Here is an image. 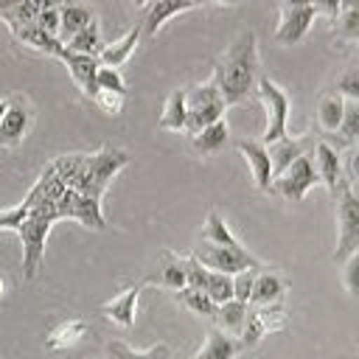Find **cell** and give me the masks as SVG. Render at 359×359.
I'll use <instances>...</instances> for the list:
<instances>
[{
  "label": "cell",
  "instance_id": "obj_1",
  "mask_svg": "<svg viewBox=\"0 0 359 359\" xmlns=\"http://www.w3.org/2000/svg\"><path fill=\"white\" fill-rule=\"evenodd\" d=\"M258 81V42L252 31H244L216 62L213 84L219 87L224 104H241Z\"/></svg>",
  "mask_w": 359,
  "mask_h": 359
},
{
  "label": "cell",
  "instance_id": "obj_2",
  "mask_svg": "<svg viewBox=\"0 0 359 359\" xmlns=\"http://www.w3.org/2000/svg\"><path fill=\"white\" fill-rule=\"evenodd\" d=\"M331 196H334V205H337V250H334V261L342 264L353 250H359V194H353L351 182L342 177Z\"/></svg>",
  "mask_w": 359,
  "mask_h": 359
},
{
  "label": "cell",
  "instance_id": "obj_3",
  "mask_svg": "<svg viewBox=\"0 0 359 359\" xmlns=\"http://www.w3.org/2000/svg\"><path fill=\"white\" fill-rule=\"evenodd\" d=\"M185 107H188V121H185V132L196 135L199 129L210 126L213 121H219L227 109L219 87L213 84V79L208 84H199L194 90L185 93Z\"/></svg>",
  "mask_w": 359,
  "mask_h": 359
},
{
  "label": "cell",
  "instance_id": "obj_4",
  "mask_svg": "<svg viewBox=\"0 0 359 359\" xmlns=\"http://www.w3.org/2000/svg\"><path fill=\"white\" fill-rule=\"evenodd\" d=\"M202 266L213 269V272H224V275H236L241 269H261V261L255 255H250L241 244L238 247H222V244H210L202 241L194 247L191 252Z\"/></svg>",
  "mask_w": 359,
  "mask_h": 359
},
{
  "label": "cell",
  "instance_id": "obj_5",
  "mask_svg": "<svg viewBox=\"0 0 359 359\" xmlns=\"http://www.w3.org/2000/svg\"><path fill=\"white\" fill-rule=\"evenodd\" d=\"M258 98L264 101L266 107V129H264V137L261 143L269 146L280 137H286V118H289V95L266 76H261L258 81Z\"/></svg>",
  "mask_w": 359,
  "mask_h": 359
},
{
  "label": "cell",
  "instance_id": "obj_6",
  "mask_svg": "<svg viewBox=\"0 0 359 359\" xmlns=\"http://www.w3.org/2000/svg\"><path fill=\"white\" fill-rule=\"evenodd\" d=\"M317 182H320L317 165H314L311 154L306 151V154H300L283 174H278V177L272 180L269 191H278V194H280L283 199H289V202H300V199L309 194V188L317 185Z\"/></svg>",
  "mask_w": 359,
  "mask_h": 359
},
{
  "label": "cell",
  "instance_id": "obj_7",
  "mask_svg": "<svg viewBox=\"0 0 359 359\" xmlns=\"http://www.w3.org/2000/svg\"><path fill=\"white\" fill-rule=\"evenodd\" d=\"M31 129V107L22 95L8 101L6 115L0 118V146H17Z\"/></svg>",
  "mask_w": 359,
  "mask_h": 359
},
{
  "label": "cell",
  "instance_id": "obj_8",
  "mask_svg": "<svg viewBox=\"0 0 359 359\" xmlns=\"http://www.w3.org/2000/svg\"><path fill=\"white\" fill-rule=\"evenodd\" d=\"M59 59L67 65V70H70L73 81H76V84L84 90V95L95 101V95H98L95 73H98V67H101L98 56H90V53H76V50H67V48H65V53H62Z\"/></svg>",
  "mask_w": 359,
  "mask_h": 359
},
{
  "label": "cell",
  "instance_id": "obj_9",
  "mask_svg": "<svg viewBox=\"0 0 359 359\" xmlns=\"http://www.w3.org/2000/svg\"><path fill=\"white\" fill-rule=\"evenodd\" d=\"M314 14H317V11H314L311 6L283 8L280 22H278V28H275V42H280V45H297V42L306 36L309 25L314 22Z\"/></svg>",
  "mask_w": 359,
  "mask_h": 359
},
{
  "label": "cell",
  "instance_id": "obj_10",
  "mask_svg": "<svg viewBox=\"0 0 359 359\" xmlns=\"http://www.w3.org/2000/svg\"><path fill=\"white\" fill-rule=\"evenodd\" d=\"M236 149L247 157L255 185H258L261 191H269V185H272V160H269L266 146H264L261 140H247V137H241V140H236Z\"/></svg>",
  "mask_w": 359,
  "mask_h": 359
},
{
  "label": "cell",
  "instance_id": "obj_11",
  "mask_svg": "<svg viewBox=\"0 0 359 359\" xmlns=\"http://www.w3.org/2000/svg\"><path fill=\"white\" fill-rule=\"evenodd\" d=\"M309 149H314V140L311 137H280L275 143L266 146L269 151V160H272V180L278 174H283L300 154H306Z\"/></svg>",
  "mask_w": 359,
  "mask_h": 359
},
{
  "label": "cell",
  "instance_id": "obj_12",
  "mask_svg": "<svg viewBox=\"0 0 359 359\" xmlns=\"http://www.w3.org/2000/svg\"><path fill=\"white\" fill-rule=\"evenodd\" d=\"M241 351H244L241 339H236L233 334H224L222 328H208L202 348L191 359H236Z\"/></svg>",
  "mask_w": 359,
  "mask_h": 359
},
{
  "label": "cell",
  "instance_id": "obj_13",
  "mask_svg": "<svg viewBox=\"0 0 359 359\" xmlns=\"http://www.w3.org/2000/svg\"><path fill=\"white\" fill-rule=\"evenodd\" d=\"M286 278L278 275V272H269V269H258L255 272V283H252V292H250V303L252 306H269V303H280L283 294H286Z\"/></svg>",
  "mask_w": 359,
  "mask_h": 359
},
{
  "label": "cell",
  "instance_id": "obj_14",
  "mask_svg": "<svg viewBox=\"0 0 359 359\" xmlns=\"http://www.w3.org/2000/svg\"><path fill=\"white\" fill-rule=\"evenodd\" d=\"M140 286L143 283H132L129 289H123L118 297H112L109 303L101 306V314L109 317L112 323L123 325V328H132L135 323V309H137V294H140Z\"/></svg>",
  "mask_w": 359,
  "mask_h": 359
},
{
  "label": "cell",
  "instance_id": "obj_15",
  "mask_svg": "<svg viewBox=\"0 0 359 359\" xmlns=\"http://www.w3.org/2000/svg\"><path fill=\"white\" fill-rule=\"evenodd\" d=\"M188 8H196L191 0H154V6L146 11V17H143V25H140V34L143 36H154L160 28H163V22H168L174 14H180V11H188Z\"/></svg>",
  "mask_w": 359,
  "mask_h": 359
},
{
  "label": "cell",
  "instance_id": "obj_16",
  "mask_svg": "<svg viewBox=\"0 0 359 359\" xmlns=\"http://www.w3.org/2000/svg\"><path fill=\"white\" fill-rule=\"evenodd\" d=\"M22 45H28V48H36V50H42V53H48V56H53V59H59L62 53H65V42L59 39V36H53V34H48V31H42L36 22H28V25H20L17 31H11Z\"/></svg>",
  "mask_w": 359,
  "mask_h": 359
},
{
  "label": "cell",
  "instance_id": "obj_17",
  "mask_svg": "<svg viewBox=\"0 0 359 359\" xmlns=\"http://www.w3.org/2000/svg\"><path fill=\"white\" fill-rule=\"evenodd\" d=\"M314 165H317L320 180L325 182V188L334 194L337 182L342 180V163H339L337 149H334V146H328L325 140H317V143H314Z\"/></svg>",
  "mask_w": 359,
  "mask_h": 359
},
{
  "label": "cell",
  "instance_id": "obj_18",
  "mask_svg": "<svg viewBox=\"0 0 359 359\" xmlns=\"http://www.w3.org/2000/svg\"><path fill=\"white\" fill-rule=\"evenodd\" d=\"M93 22V11L76 0H67L62 8H59V39L67 42L73 34H79L84 25Z\"/></svg>",
  "mask_w": 359,
  "mask_h": 359
},
{
  "label": "cell",
  "instance_id": "obj_19",
  "mask_svg": "<svg viewBox=\"0 0 359 359\" xmlns=\"http://www.w3.org/2000/svg\"><path fill=\"white\" fill-rule=\"evenodd\" d=\"M227 140H230V129H227V123L222 118L213 121L210 126L199 129L196 135H191V143H194V149L199 154H216V151H222L227 146Z\"/></svg>",
  "mask_w": 359,
  "mask_h": 359
},
{
  "label": "cell",
  "instance_id": "obj_20",
  "mask_svg": "<svg viewBox=\"0 0 359 359\" xmlns=\"http://www.w3.org/2000/svg\"><path fill=\"white\" fill-rule=\"evenodd\" d=\"M143 34H140V25H135L132 31H126L118 42H112V45H104L101 48V53H98V62L101 65H107V67H121L129 56H132V50H135V45H137V39H140Z\"/></svg>",
  "mask_w": 359,
  "mask_h": 359
},
{
  "label": "cell",
  "instance_id": "obj_21",
  "mask_svg": "<svg viewBox=\"0 0 359 359\" xmlns=\"http://www.w3.org/2000/svg\"><path fill=\"white\" fill-rule=\"evenodd\" d=\"M87 331H90V325H87L84 320H65V323H59L56 328H50L45 348H48V351H62V348H70V345L81 342V339L87 337Z\"/></svg>",
  "mask_w": 359,
  "mask_h": 359
},
{
  "label": "cell",
  "instance_id": "obj_22",
  "mask_svg": "<svg viewBox=\"0 0 359 359\" xmlns=\"http://www.w3.org/2000/svg\"><path fill=\"white\" fill-rule=\"evenodd\" d=\"M151 283H160L165 289H185V258L174 255L171 250L163 252V264H160V272L154 278H149Z\"/></svg>",
  "mask_w": 359,
  "mask_h": 359
},
{
  "label": "cell",
  "instance_id": "obj_23",
  "mask_svg": "<svg viewBox=\"0 0 359 359\" xmlns=\"http://www.w3.org/2000/svg\"><path fill=\"white\" fill-rule=\"evenodd\" d=\"M247 309H250V303H241L236 297L227 300V303H219L216 306V314H213L216 328H222L224 334H241L244 320H247Z\"/></svg>",
  "mask_w": 359,
  "mask_h": 359
},
{
  "label": "cell",
  "instance_id": "obj_24",
  "mask_svg": "<svg viewBox=\"0 0 359 359\" xmlns=\"http://www.w3.org/2000/svg\"><path fill=\"white\" fill-rule=\"evenodd\" d=\"M185 121H188V107H185V90H174L165 101V109L160 115V126L171 129V132H185Z\"/></svg>",
  "mask_w": 359,
  "mask_h": 359
},
{
  "label": "cell",
  "instance_id": "obj_25",
  "mask_svg": "<svg viewBox=\"0 0 359 359\" xmlns=\"http://www.w3.org/2000/svg\"><path fill=\"white\" fill-rule=\"evenodd\" d=\"M342 112H345V98L339 93L334 95H323L317 104V121L325 132H337L342 123Z\"/></svg>",
  "mask_w": 359,
  "mask_h": 359
},
{
  "label": "cell",
  "instance_id": "obj_26",
  "mask_svg": "<svg viewBox=\"0 0 359 359\" xmlns=\"http://www.w3.org/2000/svg\"><path fill=\"white\" fill-rule=\"evenodd\" d=\"M67 50H76V53H90V56H98L101 53V31H98V22L93 20L90 25H84L79 34H73L67 42H65Z\"/></svg>",
  "mask_w": 359,
  "mask_h": 359
},
{
  "label": "cell",
  "instance_id": "obj_27",
  "mask_svg": "<svg viewBox=\"0 0 359 359\" xmlns=\"http://www.w3.org/2000/svg\"><path fill=\"white\" fill-rule=\"evenodd\" d=\"M174 297H177V303H182V306L191 309L194 314H202V317H210V320H213V314H216V303H213L202 289L185 286V289H177Z\"/></svg>",
  "mask_w": 359,
  "mask_h": 359
},
{
  "label": "cell",
  "instance_id": "obj_28",
  "mask_svg": "<svg viewBox=\"0 0 359 359\" xmlns=\"http://www.w3.org/2000/svg\"><path fill=\"white\" fill-rule=\"evenodd\" d=\"M202 241L222 244V247H238L236 236L227 230L224 219H222L216 210H210V213H208V219H205V227H202Z\"/></svg>",
  "mask_w": 359,
  "mask_h": 359
},
{
  "label": "cell",
  "instance_id": "obj_29",
  "mask_svg": "<svg viewBox=\"0 0 359 359\" xmlns=\"http://www.w3.org/2000/svg\"><path fill=\"white\" fill-rule=\"evenodd\" d=\"M107 353H109V359H168V348L163 342L149 348V351H132V348H126L123 342L115 339V342L107 345Z\"/></svg>",
  "mask_w": 359,
  "mask_h": 359
},
{
  "label": "cell",
  "instance_id": "obj_30",
  "mask_svg": "<svg viewBox=\"0 0 359 359\" xmlns=\"http://www.w3.org/2000/svg\"><path fill=\"white\" fill-rule=\"evenodd\" d=\"M205 294L219 306V303H227L233 300V275H224V272H208V283H205Z\"/></svg>",
  "mask_w": 359,
  "mask_h": 359
},
{
  "label": "cell",
  "instance_id": "obj_31",
  "mask_svg": "<svg viewBox=\"0 0 359 359\" xmlns=\"http://www.w3.org/2000/svg\"><path fill=\"white\" fill-rule=\"evenodd\" d=\"M337 132H339L342 143H353V140H359V101H345L342 123H339Z\"/></svg>",
  "mask_w": 359,
  "mask_h": 359
},
{
  "label": "cell",
  "instance_id": "obj_32",
  "mask_svg": "<svg viewBox=\"0 0 359 359\" xmlns=\"http://www.w3.org/2000/svg\"><path fill=\"white\" fill-rule=\"evenodd\" d=\"M36 11H39V8H36L31 0H25V3H20V6H14V8L3 11V14H0V20H6V25H8L11 31H17L20 25L34 22V20H36Z\"/></svg>",
  "mask_w": 359,
  "mask_h": 359
},
{
  "label": "cell",
  "instance_id": "obj_33",
  "mask_svg": "<svg viewBox=\"0 0 359 359\" xmlns=\"http://www.w3.org/2000/svg\"><path fill=\"white\" fill-rule=\"evenodd\" d=\"M95 84H98V90H107V93H115V95H126V84H123L118 67L101 65L98 73H95Z\"/></svg>",
  "mask_w": 359,
  "mask_h": 359
},
{
  "label": "cell",
  "instance_id": "obj_34",
  "mask_svg": "<svg viewBox=\"0 0 359 359\" xmlns=\"http://www.w3.org/2000/svg\"><path fill=\"white\" fill-rule=\"evenodd\" d=\"M342 264V283L351 297H359V250H353Z\"/></svg>",
  "mask_w": 359,
  "mask_h": 359
},
{
  "label": "cell",
  "instance_id": "obj_35",
  "mask_svg": "<svg viewBox=\"0 0 359 359\" xmlns=\"http://www.w3.org/2000/svg\"><path fill=\"white\" fill-rule=\"evenodd\" d=\"M208 266H202L194 255H188L185 258V286H191V289H202L205 292V283H208Z\"/></svg>",
  "mask_w": 359,
  "mask_h": 359
},
{
  "label": "cell",
  "instance_id": "obj_36",
  "mask_svg": "<svg viewBox=\"0 0 359 359\" xmlns=\"http://www.w3.org/2000/svg\"><path fill=\"white\" fill-rule=\"evenodd\" d=\"M255 272L258 269H241L233 275V297L241 300V303H250V292H252V283H255Z\"/></svg>",
  "mask_w": 359,
  "mask_h": 359
},
{
  "label": "cell",
  "instance_id": "obj_37",
  "mask_svg": "<svg viewBox=\"0 0 359 359\" xmlns=\"http://www.w3.org/2000/svg\"><path fill=\"white\" fill-rule=\"evenodd\" d=\"M337 93L342 98H351V101H359V67H351L339 76L337 81Z\"/></svg>",
  "mask_w": 359,
  "mask_h": 359
},
{
  "label": "cell",
  "instance_id": "obj_38",
  "mask_svg": "<svg viewBox=\"0 0 359 359\" xmlns=\"http://www.w3.org/2000/svg\"><path fill=\"white\" fill-rule=\"evenodd\" d=\"M34 22H36L42 31H48V34L59 36V8H39Z\"/></svg>",
  "mask_w": 359,
  "mask_h": 359
},
{
  "label": "cell",
  "instance_id": "obj_39",
  "mask_svg": "<svg viewBox=\"0 0 359 359\" xmlns=\"http://www.w3.org/2000/svg\"><path fill=\"white\" fill-rule=\"evenodd\" d=\"M95 101H98V107H101L104 112H109V115H118V112H121V104H123V95H115V93L98 90Z\"/></svg>",
  "mask_w": 359,
  "mask_h": 359
},
{
  "label": "cell",
  "instance_id": "obj_40",
  "mask_svg": "<svg viewBox=\"0 0 359 359\" xmlns=\"http://www.w3.org/2000/svg\"><path fill=\"white\" fill-rule=\"evenodd\" d=\"M311 8L317 14H325V17L334 20L339 14V8H342V0H311Z\"/></svg>",
  "mask_w": 359,
  "mask_h": 359
},
{
  "label": "cell",
  "instance_id": "obj_41",
  "mask_svg": "<svg viewBox=\"0 0 359 359\" xmlns=\"http://www.w3.org/2000/svg\"><path fill=\"white\" fill-rule=\"evenodd\" d=\"M345 168H348V182H356V180H359V146L351 149Z\"/></svg>",
  "mask_w": 359,
  "mask_h": 359
},
{
  "label": "cell",
  "instance_id": "obj_42",
  "mask_svg": "<svg viewBox=\"0 0 359 359\" xmlns=\"http://www.w3.org/2000/svg\"><path fill=\"white\" fill-rule=\"evenodd\" d=\"M36 8H62L67 0H31Z\"/></svg>",
  "mask_w": 359,
  "mask_h": 359
},
{
  "label": "cell",
  "instance_id": "obj_43",
  "mask_svg": "<svg viewBox=\"0 0 359 359\" xmlns=\"http://www.w3.org/2000/svg\"><path fill=\"white\" fill-rule=\"evenodd\" d=\"M297 6H311V0H283V8H297Z\"/></svg>",
  "mask_w": 359,
  "mask_h": 359
},
{
  "label": "cell",
  "instance_id": "obj_44",
  "mask_svg": "<svg viewBox=\"0 0 359 359\" xmlns=\"http://www.w3.org/2000/svg\"><path fill=\"white\" fill-rule=\"evenodd\" d=\"M20 3H25V0H0V14L8 11V8H14V6H20Z\"/></svg>",
  "mask_w": 359,
  "mask_h": 359
},
{
  "label": "cell",
  "instance_id": "obj_45",
  "mask_svg": "<svg viewBox=\"0 0 359 359\" xmlns=\"http://www.w3.org/2000/svg\"><path fill=\"white\" fill-rule=\"evenodd\" d=\"M213 3H222V6H236V3H241V0H213Z\"/></svg>",
  "mask_w": 359,
  "mask_h": 359
},
{
  "label": "cell",
  "instance_id": "obj_46",
  "mask_svg": "<svg viewBox=\"0 0 359 359\" xmlns=\"http://www.w3.org/2000/svg\"><path fill=\"white\" fill-rule=\"evenodd\" d=\"M6 109H8V101H0V118L6 115Z\"/></svg>",
  "mask_w": 359,
  "mask_h": 359
},
{
  "label": "cell",
  "instance_id": "obj_47",
  "mask_svg": "<svg viewBox=\"0 0 359 359\" xmlns=\"http://www.w3.org/2000/svg\"><path fill=\"white\" fill-rule=\"evenodd\" d=\"M132 3H135V6H137V8H140V6H146V3H149V0H132Z\"/></svg>",
  "mask_w": 359,
  "mask_h": 359
},
{
  "label": "cell",
  "instance_id": "obj_48",
  "mask_svg": "<svg viewBox=\"0 0 359 359\" xmlns=\"http://www.w3.org/2000/svg\"><path fill=\"white\" fill-rule=\"evenodd\" d=\"M191 3H194V6H202V3H208V0H191Z\"/></svg>",
  "mask_w": 359,
  "mask_h": 359
},
{
  "label": "cell",
  "instance_id": "obj_49",
  "mask_svg": "<svg viewBox=\"0 0 359 359\" xmlns=\"http://www.w3.org/2000/svg\"><path fill=\"white\" fill-rule=\"evenodd\" d=\"M3 292H6V283H3V280H0V294H3Z\"/></svg>",
  "mask_w": 359,
  "mask_h": 359
}]
</instances>
